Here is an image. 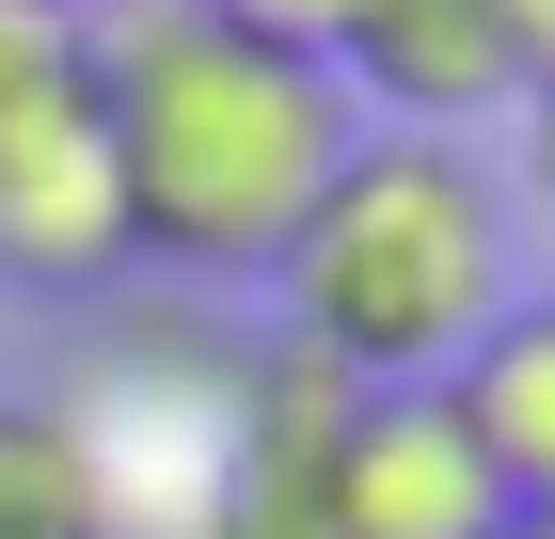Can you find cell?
Segmentation results:
<instances>
[{"label":"cell","instance_id":"cell-8","mask_svg":"<svg viewBox=\"0 0 555 539\" xmlns=\"http://www.w3.org/2000/svg\"><path fill=\"white\" fill-rule=\"evenodd\" d=\"M191 16H222V33H255V48H286V64H334L365 0H191Z\"/></svg>","mask_w":555,"mask_h":539},{"label":"cell","instance_id":"cell-4","mask_svg":"<svg viewBox=\"0 0 555 539\" xmlns=\"http://www.w3.org/2000/svg\"><path fill=\"white\" fill-rule=\"evenodd\" d=\"M318 524L334 539H492L508 492H492V460L461 445V413H444L428 381H397V397H349Z\"/></svg>","mask_w":555,"mask_h":539},{"label":"cell","instance_id":"cell-10","mask_svg":"<svg viewBox=\"0 0 555 539\" xmlns=\"http://www.w3.org/2000/svg\"><path fill=\"white\" fill-rule=\"evenodd\" d=\"M492 16H508V95L555 112V0H492Z\"/></svg>","mask_w":555,"mask_h":539},{"label":"cell","instance_id":"cell-11","mask_svg":"<svg viewBox=\"0 0 555 539\" xmlns=\"http://www.w3.org/2000/svg\"><path fill=\"white\" fill-rule=\"evenodd\" d=\"M540 191H555V112H540Z\"/></svg>","mask_w":555,"mask_h":539},{"label":"cell","instance_id":"cell-7","mask_svg":"<svg viewBox=\"0 0 555 539\" xmlns=\"http://www.w3.org/2000/svg\"><path fill=\"white\" fill-rule=\"evenodd\" d=\"M0 539H112V460L64 397H0Z\"/></svg>","mask_w":555,"mask_h":539},{"label":"cell","instance_id":"cell-14","mask_svg":"<svg viewBox=\"0 0 555 539\" xmlns=\"http://www.w3.org/2000/svg\"><path fill=\"white\" fill-rule=\"evenodd\" d=\"M540 539H555V508H540Z\"/></svg>","mask_w":555,"mask_h":539},{"label":"cell","instance_id":"cell-13","mask_svg":"<svg viewBox=\"0 0 555 539\" xmlns=\"http://www.w3.org/2000/svg\"><path fill=\"white\" fill-rule=\"evenodd\" d=\"M492 539H540V524H492Z\"/></svg>","mask_w":555,"mask_h":539},{"label":"cell","instance_id":"cell-1","mask_svg":"<svg viewBox=\"0 0 555 539\" xmlns=\"http://www.w3.org/2000/svg\"><path fill=\"white\" fill-rule=\"evenodd\" d=\"M80 80L112 127V191H128V254L191 270V286H270L301 239V207L334 191V159L365 143L334 64L222 33L191 0H112L80 16Z\"/></svg>","mask_w":555,"mask_h":539},{"label":"cell","instance_id":"cell-2","mask_svg":"<svg viewBox=\"0 0 555 539\" xmlns=\"http://www.w3.org/2000/svg\"><path fill=\"white\" fill-rule=\"evenodd\" d=\"M270 301H286V349H318L365 397L444 381L476 333L508 318V191L444 127H365L334 159V191L301 207Z\"/></svg>","mask_w":555,"mask_h":539},{"label":"cell","instance_id":"cell-3","mask_svg":"<svg viewBox=\"0 0 555 539\" xmlns=\"http://www.w3.org/2000/svg\"><path fill=\"white\" fill-rule=\"evenodd\" d=\"M128 254V191H112V127H95V80H33L0 112V286L16 301H112Z\"/></svg>","mask_w":555,"mask_h":539},{"label":"cell","instance_id":"cell-12","mask_svg":"<svg viewBox=\"0 0 555 539\" xmlns=\"http://www.w3.org/2000/svg\"><path fill=\"white\" fill-rule=\"evenodd\" d=\"M48 16H112V0H48Z\"/></svg>","mask_w":555,"mask_h":539},{"label":"cell","instance_id":"cell-9","mask_svg":"<svg viewBox=\"0 0 555 539\" xmlns=\"http://www.w3.org/2000/svg\"><path fill=\"white\" fill-rule=\"evenodd\" d=\"M64 64H80V16H48V0H0V112H16L33 80H64Z\"/></svg>","mask_w":555,"mask_h":539},{"label":"cell","instance_id":"cell-5","mask_svg":"<svg viewBox=\"0 0 555 539\" xmlns=\"http://www.w3.org/2000/svg\"><path fill=\"white\" fill-rule=\"evenodd\" d=\"M334 80H349L365 127H444V143H461V127L508 95V16H492V0H365L349 48H334Z\"/></svg>","mask_w":555,"mask_h":539},{"label":"cell","instance_id":"cell-6","mask_svg":"<svg viewBox=\"0 0 555 539\" xmlns=\"http://www.w3.org/2000/svg\"><path fill=\"white\" fill-rule=\"evenodd\" d=\"M428 397H444V413H461V445L492 460L508 524H540V508H555V301H508V318L476 333Z\"/></svg>","mask_w":555,"mask_h":539}]
</instances>
